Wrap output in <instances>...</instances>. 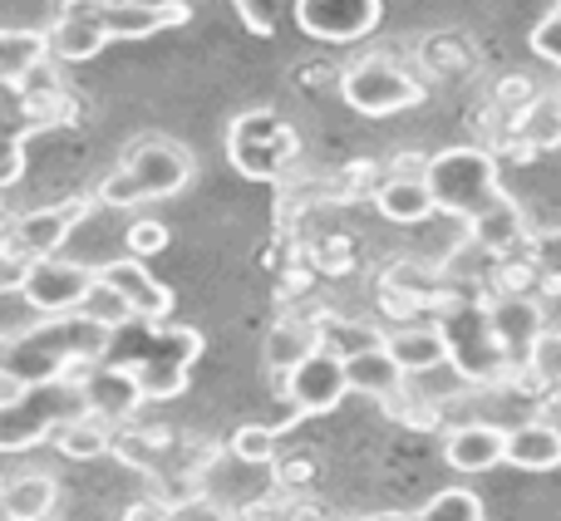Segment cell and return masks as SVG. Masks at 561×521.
Wrapping results in <instances>:
<instances>
[{"label": "cell", "mask_w": 561, "mask_h": 521, "mask_svg": "<svg viewBox=\"0 0 561 521\" xmlns=\"http://www.w3.org/2000/svg\"><path fill=\"white\" fill-rule=\"evenodd\" d=\"M104 349H108V329L89 325L79 310L75 315H55L10 339L0 335V379H10V389L65 379V374H79L84 364H99Z\"/></svg>", "instance_id": "6da1fadb"}, {"label": "cell", "mask_w": 561, "mask_h": 521, "mask_svg": "<svg viewBox=\"0 0 561 521\" xmlns=\"http://www.w3.org/2000/svg\"><path fill=\"white\" fill-rule=\"evenodd\" d=\"M203 329L193 325H144V320H134V325L108 335L104 359L138 379L144 404H163V398H178L187 389V374L203 359Z\"/></svg>", "instance_id": "7a4b0ae2"}, {"label": "cell", "mask_w": 561, "mask_h": 521, "mask_svg": "<svg viewBox=\"0 0 561 521\" xmlns=\"http://www.w3.org/2000/svg\"><path fill=\"white\" fill-rule=\"evenodd\" d=\"M193 183V153L173 138H138L124 153V163L99 183L94 202L104 207H144V202H163V197H178Z\"/></svg>", "instance_id": "3957f363"}, {"label": "cell", "mask_w": 561, "mask_h": 521, "mask_svg": "<svg viewBox=\"0 0 561 521\" xmlns=\"http://www.w3.org/2000/svg\"><path fill=\"white\" fill-rule=\"evenodd\" d=\"M79 414H89L79 374L10 389V398H0V453H25V448L55 438V428Z\"/></svg>", "instance_id": "277c9868"}, {"label": "cell", "mask_w": 561, "mask_h": 521, "mask_svg": "<svg viewBox=\"0 0 561 521\" xmlns=\"http://www.w3.org/2000/svg\"><path fill=\"white\" fill-rule=\"evenodd\" d=\"M424 183L434 193V207L448 217H463L473 222L478 212L503 197V183H497V158L488 148H444V153H428Z\"/></svg>", "instance_id": "5b68a950"}, {"label": "cell", "mask_w": 561, "mask_h": 521, "mask_svg": "<svg viewBox=\"0 0 561 521\" xmlns=\"http://www.w3.org/2000/svg\"><path fill=\"white\" fill-rule=\"evenodd\" d=\"M296 153H300V138L276 108H252V114H242L232 124V134H227V158H232V167L242 177H252V183L280 177L296 163Z\"/></svg>", "instance_id": "8992f818"}, {"label": "cell", "mask_w": 561, "mask_h": 521, "mask_svg": "<svg viewBox=\"0 0 561 521\" xmlns=\"http://www.w3.org/2000/svg\"><path fill=\"white\" fill-rule=\"evenodd\" d=\"M438 329H444V339H448V364L463 379H473V384H497V379L513 369L503 345L493 339L488 305H478V300H454V305H444Z\"/></svg>", "instance_id": "52a82bcc"}, {"label": "cell", "mask_w": 561, "mask_h": 521, "mask_svg": "<svg viewBox=\"0 0 561 521\" xmlns=\"http://www.w3.org/2000/svg\"><path fill=\"white\" fill-rule=\"evenodd\" d=\"M340 99L365 118H389V114H404V108L424 104V84L409 79L399 65H389L385 55H375V59H355L340 74Z\"/></svg>", "instance_id": "ba28073f"}, {"label": "cell", "mask_w": 561, "mask_h": 521, "mask_svg": "<svg viewBox=\"0 0 561 521\" xmlns=\"http://www.w3.org/2000/svg\"><path fill=\"white\" fill-rule=\"evenodd\" d=\"M89 212H94V197H65V202H55V207H35V212L10 222V232L0 236V246H5L15 260H25V266L30 260H45L69 242V232H75Z\"/></svg>", "instance_id": "9c48e42d"}, {"label": "cell", "mask_w": 561, "mask_h": 521, "mask_svg": "<svg viewBox=\"0 0 561 521\" xmlns=\"http://www.w3.org/2000/svg\"><path fill=\"white\" fill-rule=\"evenodd\" d=\"M89 286H94V266L45 256V260H30V266H25L20 296H25L45 320H55V315H75Z\"/></svg>", "instance_id": "30bf717a"}, {"label": "cell", "mask_w": 561, "mask_h": 521, "mask_svg": "<svg viewBox=\"0 0 561 521\" xmlns=\"http://www.w3.org/2000/svg\"><path fill=\"white\" fill-rule=\"evenodd\" d=\"M345 394H350L345 364H340L330 349H310L296 369H286V398H290V414L296 418L330 414V408H340Z\"/></svg>", "instance_id": "8fae6325"}, {"label": "cell", "mask_w": 561, "mask_h": 521, "mask_svg": "<svg viewBox=\"0 0 561 521\" xmlns=\"http://www.w3.org/2000/svg\"><path fill=\"white\" fill-rule=\"evenodd\" d=\"M379 0H296V25L310 39H330V45H350L379 30Z\"/></svg>", "instance_id": "7c38bea8"}, {"label": "cell", "mask_w": 561, "mask_h": 521, "mask_svg": "<svg viewBox=\"0 0 561 521\" xmlns=\"http://www.w3.org/2000/svg\"><path fill=\"white\" fill-rule=\"evenodd\" d=\"M379 296H385V310L389 315H409V310H444V305H454V290H448V280L438 276L428 260H414V256H404V260H394V266L379 276Z\"/></svg>", "instance_id": "4fadbf2b"}, {"label": "cell", "mask_w": 561, "mask_h": 521, "mask_svg": "<svg viewBox=\"0 0 561 521\" xmlns=\"http://www.w3.org/2000/svg\"><path fill=\"white\" fill-rule=\"evenodd\" d=\"M79 389H84V408L94 418H104V424H124V418L138 414V404H144V389H138V379L128 374V369L108 364V359H99V364H84L79 369Z\"/></svg>", "instance_id": "5bb4252c"}, {"label": "cell", "mask_w": 561, "mask_h": 521, "mask_svg": "<svg viewBox=\"0 0 561 521\" xmlns=\"http://www.w3.org/2000/svg\"><path fill=\"white\" fill-rule=\"evenodd\" d=\"M94 276L108 280V286L128 300L134 320H144V325H163L168 310H173V290H168L163 280L148 276V266H144V260H134V256L104 260V266H94Z\"/></svg>", "instance_id": "9a60e30c"}, {"label": "cell", "mask_w": 561, "mask_h": 521, "mask_svg": "<svg viewBox=\"0 0 561 521\" xmlns=\"http://www.w3.org/2000/svg\"><path fill=\"white\" fill-rule=\"evenodd\" d=\"M488 325H493V339L503 345L507 364H523L533 339L547 329V320L533 296H497L493 305H488Z\"/></svg>", "instance_id": "2e32d148"}, {"label": "cell", "mask_w": 561, "mask_h": 521, "mask_svg": "<svg viewBox=\"0 0 561 521\" xmlns=\"http://www.w3.org/2000/svg\"><path fill=\"white\" fill-rule=\"evenodd\" d=\"M507 453V428L497 424H463L444 438V458L458 473H493Z\"/></svg>", "instance_id": "e0dca14e"}, {"label": "cell", "mask_w": 561, "mask_h": 521, "mask_svg": "<svg viewBox=\"0 0 561 521\" xmlns=\"http://www.w3.org/2000/svg\"><path fill=\"white\" fill-rule=\"evenodd\" d=\"M468 232H473V242L483 246V252H493V256H513L517 246H527L533 242V232H527V217H523V207L513 202V197H497L488 212H478L473 222H468Z\"/></svg>", "instance_id": "ac0fdd59"}, {"label": "cell", "mask_w": 561, "mask_h": 521, "mask_svg": "<svg viewBox=\"0 0 561 521\" xmlns=\"http://www.w3.org/2000/svg\"><path fill=\"white\" fill-rule=\"evenodd\" d=\"M385 349L404 374H428V369L448 364V339L438 325H409V329H394L385 335Z\"/></svg>", "instance_id": "d6986e66"}, {"label": "cell", "mask_w": 561, "mask_h": 521, "mask_svg": "<svg viewBox=\"0 0 561 521\" xmlns=\"http://www.w3.org/2000/svg\"><path fill=\"white\" fill-rule=\"evenodd\" d=\"M345 364V379H350V394H369L379 398V404H389V398L404 394V369L389 359V349H365V355L355 359H340Z\"/></svg>", "instance_id": "ffe728a7"}, {"label": "cell", "mask_w": 561, "mask_h": 521, "mask_svg": "<svg viewBox=\"0 0 561 521\" xmlns=\"http://www.w3.org/2000/svg\"><path fill=\"white\" fill-rule=\"evenodd\" d=\"M503 463L523 467V473H552V467H561V428H552V424L507 428Z\"/></svg>", "instance_id": "44dd1931"}, {"label": "cell", "mask_w": 561, "mask_h": 521, "mask_svg": "<svg viewBox=\"0 0 561 521\" xmlns=\"http://www.w3.org/2000/svg\"><path fill=\"white\" fill-rule=\"evenodd\" d=\"M375 207L385 222H399V227H414V222H424V217L438 212L424 177H385L375 193Z\"/></svg>", "instance_id": "7402d4cb"}, {"label": "cell", "mask_w": 561, "mask_h": 521, "mask_svg": "<svg viewBox=\"0 0 561 521\" xmlns=\"http://www.w3.org/2000/svg\"><path fill=\"white\" fill-rule=\"evenodd\" d=\"M45 35H49V55L65 59V65H84L108 45L104 25L94 15H55V25Z\"/></svg>", "instance_id": "603a6c76"}, {"label": "cell", "mask_w": 561, "mask_h": 521, "mask_svg": "<svg viewBox=\"0 0 561 521\" xmlns=\"http://www.w3.org/2000/svg\"><path fill=\"white\" fill-rule=\"evenodd\" d=\"M59 483L49 473H20L15 483H5V497H0V517L5 521H45L55 512Z\"/></svg>", "instance_id": "cb8c5ba5"}, {"label": "cell", "mask_w": 561, "mask_h": 521, "mask_svg": "<svg viewBox=\"0 0 561 521\" xmlns=\"http://www.w3.org/2000/svg\"><path fill=\"white\" fill-rule=\"evenodd\" d=\"M114 433H118L114 424H104V418H94V414H79V418H69V424H59L49 443H55L69 463H94V458L114 453Z\"/></svg>", "instance_id": "d4e9b609"}, {"label": "cell", "mask_w": 561, "mask_h": 521, "mask_svg": "<svg viewBox=\"0 0 561 521\" xmlns=\"http://www.w3.org/2000/svg\"><path fill=\"white\" fill-rule=\"evenodd\" d=\"M49 59V35L45 30H10L0 25V84L15 89L30 69H39Z\"/></svg>", "instance_id": "484cf974"}, {"label": "cell", "mask_w": 561, "mask_h": 521, "mask_svg": "<svg viewBox=\"0 0 561 521\" xmlns=\"http://www.w3.org/2000/svg\"><path fill=\"white\" fill-rule=\"evenodd\" d=\"M316 339H320V349H330L335 359H355V355H365V349H379V345H385V335H379L375 325H359V320H340V315H320V320H316Z\"/></svg>", "instance_id": "4316f807"}, {"label": "cell", "mask_w": 561, "mask_h": 521, "mask_svg": "<svg viewBox=\"0 0 561 521\" xmlns=\"http://www.w3.org/2000/svg\"><path fill=\"white\" fill-rule=\"evenodd\" d=\"M310 349H320L316 345V325L280 320V325H272V335H266V364H272L276 374H286V369H296Z\"/></svg>", "instance_id": "83f0119b"}, {"label": "cell", "mask_w": 561, "mask_h": 521, "mask_svg": "<svg viewBox=\"0 0 561 521\" xmlns=\"http://www.w3.org/2000/svg\"><path fill=\"white\" fill-rule=\"evenodd\" d=\"M517 128H523V143H533L537 153L542 148H561V94H537L517 114Z\"/></svg>", "instance_id": "f1b7e54d"}, {"label": "cell", "mask_w": 561, "mask_h": 521, "mask_svg": "<svg viewBox=\"0 0 561 521\" xmlns=\"http://www.w3.org/2000/svg\"><path fill=\"white\" fill-rule=\"evenodd\" d=\"M79 315H84L89 325L108 329V335H114V329H124V325H134V310H128V300L118 296L108 280H99V276H94V286L84 290V300H79Z\"/></svg>", "instance_id": "f546056e"}, {"label": "cell", "mask_w": 561, "mask_h": 521, "mask_svg": "<svg viewBox=\"0 0 561 521\" xmlns=\"http://www.w3.org/2000/svg\"><path fill=\"white\" fill-rule=\"evenodd\" d=\"M369 521H483V502H478V493H468V487H444L424 512H414V517H369Z\"/></svg>", "instance_id": "4dcf8cb0"}, {"label": "cell", "mask_w": 561, "mask_h": 521, "mask_svg": "<svg viewBox=\"0 0 561 521\" xmlns=\"http://www.w3.org/2000/svg\"><path fill=\"white\" fill-rule=\"evenodd\" d=\"M30 134H39V124L35 118H25L20 128H0V193L5 187H15L20 183V173H25V143H30Z\"/></svg>", "instance_id": "1f68e13d"}, {"label": "cell", "mask_w": 561, "mask_h": 521, "mask_svg": "<svg viewBox=\"0 0 561 521\" xmlns=\"http://www.w3.org/2000/svg\"><path fill=\"white\" fill-rule=\"evenodd\" d=\"M227 453H232V458H242V463H256V467L276 463V428L242 424V428H237V433H232V443H227Z\"/></svg>", "instance_id": "d6a6232c"}, {"label": "cell", "mask_w": 561, "mask_h": 521, "mask_svg": "<svg viewBox=\"0 0 561 521\" xmlns=\"http://www.w3.org/2000/svg\"><path fill=\"white\" fill-rule=\"evenodd\" d=\"M523 369H533L537 374V384H561V329L547 325L542 335L533 339V349H527V359H523Z\"/></svg>", "instance_id": "836d02e7"}, {"label": "cell", "mask_w": 561, "mask_h": 521, "mask_svg": "<svg viewBox=\"0 0 561 521\" xmlns=\"http://www.w3.org/2000/svg\"><path fill=\"white\" fill-rule=\"evenodd\" d=\"M533 266H537V276L547 280L552 290H561V232L552 227V232H533Z\"/></svg>", "instance_id": "e575fe53"}, {"label": "cell", "mask_w": 561, "mask_h": 521, "mask_svg": "<svg viewBox=\"0 0 561 521\" xmlns=\"http://www.w3.org/2000/svg\"><path fill=\"white\" fill-rule=\"evenodd\" d=\"M168 242H173V236H168V227L163 222H148V217L128 227V236H124V246H128V256H134V260H148V256L168 252Z\"/></svg>", "instance_id": "d590c367"}, {"label": "cell", "mask_w": 561, "mask_h": 521, "mask_svg": "<svg viewBox=\"0 0 561 521\" xmlns=\"http://www.w3.org/2000/svg\"><path fill=\"white\" fill-rule=\"evenodd\" d=\"M168 521H237V512H227L213 497H183V502H168Z\"/></svg>", "instance_id": "8d00e7d4"}, {"label": "cell", "mask_w": 561, "mask_h": 521, "mask_svg": "<svg viewBox=\"0 0 561 521\" xmlns=\"http://www.w3.org/2000/svg\"><path fill=\"white\" fill-rule=\"evenodd\" d=\"M237 5V15H242V25L252 30V35H272L276 30V10H280V0H232Z\"/></svg>", "instance_id": "74e56055"}, {"label": "cell", "mask_w": 561, "mask_h": 521, "mask_svg": "<svg viewBox=\"0 0 561 521\" xmlns=\"http://www.w3.org/2000/svg\"><path fill=\"white\" fill-rule=\"evenodd\" d=\"M533 55L552 59V65L561 69V15H557V10H552V15L542 20V25L533 30Z\"/></svg>", "instance_id": "f35d334b"}, {"label": "cell", "mask_w": 561, "mask_h": 521, "mask_svg": "<svg viewBox=\"0 0 561 521\" xmlns=\"http://www.w3.org/2000/svg\"><path fill=\"white\" fill-rule=\"evenodd\" d=\"M389 418H394V424H409V428H434L438 424V414L428 404H409V394H399V398H389Z\"/></svg>", "instance_id": "ab89813d"}, {"label": "cell", "mask_w": 561, "mask_h": 521, "mask_svg": "<svg viewBox=\"0 0 561 521\" xmlns=\"http://www.w3.org/2000/svg\"><path fill=\"white\" fill-rule=\"evenodd\" d=\"M316 483V463L310 458H286V463H276V487H290V493H300V487Z\"/></svg>", "instance_id": "60d3db41"}, {"label": "cell", "mask_w": 561, "mask_h": 521, "mask_svg": "<svg viewBox=\"0 0 561 521\" xmlns=\"http://www.w3.org/2000/svg\"><path fill=\"white\" fill-rule=\"evenodd\" d=\"M124 521H168V502H158V497H138V502L124 512Z\"/></svg>", "instance_id": "b9f144b4"}, {"label": "cell", "mask_w": 561, "mask_h": 521, "mask_svg": "<svg viewBox=\"0 0 561 521\" xmlns=\"http://www.w3.org/2000/svg\"><path fill=\"white\" fill-rule=\"evenodd\" d=\"M523 99H533V84H527V79H503V84H497V104L517 108ZM523 108H527V104H523Z\"/></svg>", "instance_id": "7bdbcfd3"}, {"label": "cell", "mask_w": 561, "mask_h": 521, "mask_svg": "<svg viewBox=\"0 0 561 521\" xmlns=\"http://www.w3.org/2000/svg\"><path fill=\"white\" fill-rule=\"evenodd\" d=\"M20 280H25V260H15L0 246V290H20Z\"/></svg>", "instance_id": "ee69618b"}, {"label": "cell", "mask_w": 561, "mask_h": 521, "mask_svg": "<svg viewBox=\"0 0 561 521\" xmlns=\"http://www.w3.org/2000/svg\"><path fill=\"white\" fill-rule=\"evenodd\" d=\"M537 266H503V286L507 296H527V280H533Z\"/></svg>", "instance_id": "f6af8a7d"}, {"label": "cell", "mask_w": 561, "mask_h": 521, "mask_svg": "<svg viewBox=\"0 0 561 521\" xmlns=\"http://www.w3.org/2000/svg\"><path fill=\"white\" fill-rule=\"evenodd\" d=\"M193 20V5L187 0H163V30H178Z\"/></svg>", "instance_id": "bcb514c9"}, {"label": "cell", "mask_w": 561, "mask_h": 521, "mask_svg": "<svg viewBox=\"0 0 561 521\" xmlns=\"http://www.w3.org/2000/svg\"><path fill=\"white\" fill-rule=\"evenodd\" d=\"M557 15H561V0H557Z\"/></svg>", "instance_id": "7dc6e473"}, {"label": "cell", "mask_w": 561, "mask_h": 521, "mask_svg": "<svg viewBox=\"0 0 561 521\" xmlns=\"http://www.w3.org/2000/svg\"><path fill=\"white\" fill-rule=\"evenodd\" d=\"M0 497H5V487H0Z\"/></svg>", "instance_id": "c3c4849f"}]
</instances>
